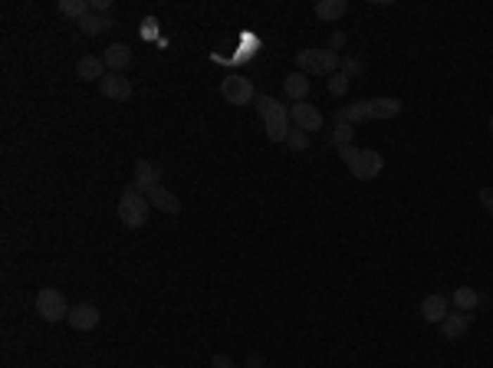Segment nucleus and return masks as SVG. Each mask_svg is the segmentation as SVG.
<instances>
[{
  "instance_id": "1",
  "label": "nucleus",
  "mask_w": 493,
  "mask_h": 368,
  "mask_svg": "<svg viewBox=\"0 0 493 368\" xmlns=\"http://www.w3.org/2000/svg\"><path fill=\"white\" fill-rule=\"evenodd\" d=\"M402 115V99H362L355 105H342L335 112V122H382Z\"/></svg>"
},
{
  "instance_id": "2",
  "label": "nucleus",
  "mask_w": 493,
  "mask_h": 368,
  "mask_svg": "<svg viewBox=\"0 0 493 368\" xmlns=\"http://www.w3.org/2000/svg\"><path fill=\"white\" fill-rule=\"evenodd\" d=\"M335 152H339V158L349 164V171H352L359 181H372V178H378L382 168H385V158L378 152H372V148L345 145V148H335Z\"/></svg>"
},
{
  "instance_id": "3",
  "label": "nucleus",
  "mask_w": 493,
  "mask_h": 368,
  "mask_svg": "<svg viewBox=\"0 0 493 368\" xmlns=\"http://www.w3.org/2000/svg\"><path fill=\"white\" fill-rule=\"evenodd\" d=\"M257 112L267 125V138L270 142H286L290 135V109H283L280 99L273 96H257Z\"/></svg>"
},
{
  "instance_id": "4",
  "label": "nucleus",
  "mask_w": 493,
  "mask_h": 368,
  "mask_svg": "<svg viewBox=\"0 0 493 368\" xmlns=\"http://www.w3.org/2000/svg\"><path fill=\"white\" fill-rule=\"evenodd\" d=\"M339 63H342V56L333 50H300L296 53V66L306 76H335Z\"/></svg>"
},
{
  "instance_id": "5",
  "label": "nucleus",
  "mask_w": 493,
  "mask_h": 368,
  "mask_svg": "<svg viewBox=\"0 0 493 368\" xmlns=\"http://www.w3.org/2000/svg\"><path fill=\"white\" fill-rule=\"evenodd\" d=\"M148 211H151L148 197L141 195V191H135V188H129V191L119 197V217H122V224L132 227V230H135V227H145Z\"/></svg>"
},
{
  "instance_id": "6",
  "label": "nucleus",
  "mask_w": 493,
  "mask_h": 368,
  "mask_svg": "<svg viewBox=\"0 0 493 368\" xmlns=\"http://www.w3.org/2000/svg\"><path fill=\"white\" fill-rule=\"evenodd\" d=\"M37 313L46 322H60V319H70V303H66V296H63L60 289L46 287L37 293Z\"/></svg>"
},
{
  "instance_id": "7",
  "label": "nucleus",
  "mask_w": 493,
  "mask_h": 368,
  "mask_svg": "<svg viewBox=\"0 0 493 368\" xmlns=\"http://www.w3.org/2000/svg\"><path fill=\"white\" fill-rule=\"evenodd\" d=\"M221 96L227 99L231 105H250L257 103V92H253V82L247 79V76H227V79H221Z\"/></svg>"
},
{
  "instance_id": "8",
  "label": "nucleus",
  "mask_w": 493,
  "mask_h": 368,
  "mask_svg": "<svg viewBox=\"0 0 493 368\" xmlns=\"http://www.w3.org/2000/svg\"><path fill=\"white\" fill-rule=\"evenodd\" d=\"M290 119L296 122V129H302V132H319L322 129V112L316 109V105L309 103H293L290 105Z\"/></svg>"
},
{
  "instance_id": "9",
  "label": "nucleus",
  "mask_w": 493,
  "mask_h": 368,
  "mask_svg": "<svg viewBox=\"0 0 493 368\" xmlns=\"http://www.w3.org/2000/svg\"><path fill=\"white\" fill-rule=\"evenodd\" d=\"M99 92L112 103H129L132 99V82L122 76V72H109L105 79L99 82Z\"/></svg>"
},
{
  "instance_id": "10",
  "label": "nucleus",
  "mask_w": 493,
  "mask_h": 368,
  "mask_svg": "<svg viewBox=\"0 0 493 368\" xmlns=\"http://www.w3.org/2000/svg\"><path fill=\"white\" fill-rule=\"evenodd\" d=\"M99 319H102L99 309L92 306V303H79V306L70 309V319H66V322H70L76 332H92V329H99Z\"/></svg>"
},
{
  "instance_id": "11",
  "label": "nucleus",
  "mask_w": 493,
  "mask_h": 368,
  "mask_svg": "<svg viewBox=\"0 0 493 368\" xmlns=\"http://www.w3.org/2000/svg\"><path fill=\"white\" fill-rule=\"evenodd\" d=\"M473 326V313H447V316L441 319V336L447 339V342H457V339L467 332V329Z\"/></svg>"
},
{
  "instance_id": "12",
  "label": "nucleus",
  "mask_w": 493,
  "mask_h": 368,
  "mask_svg": "<svg viewBox=\"0 0 493 368\" xmlns=\"http://www.w3.org/2000/svg\"><path fill=\"white\" fill-rule=\"evenodd\" d=\"M145 195H148V204L155 207V211H165V214H178V211H181L178 195H172L165 184H155V188H148Z\"/></svg>"
},
{
  "instance_id": "13",
  "label": "nucleus",
  "mask_w": 493,
  "mask_h": 368,
  "mask_svg": "<svg viewBox=\"0 0 493 368\" xmlns=\"http://www.w3.org/2000/svg\"><path fill=\"white\" fill-rule=\"evenodd\" d=\"M158 181H161L158 164H151L148 158H139V162H135V181H132V188H135V191H148V188H155Z\"/></svg>"
},
{
  "instance_id": "14",
  "label": "nucleus",
  "mask_w": 493,
  "mask_h": 368,
  "mask_svg": "<svg viewBox=\"0 0 493 368\" xmlns=\"http://www.w3.org/2000/svg\"><path fill=\"white\" fill-rule=\"evenodd\" d=\"M102 63H105V70L109 72H122L132 63V50L125 46V43H112L109 50L102 53Z\"/></svg>"
},
{
  "instance_id": "15",
  "label": "nucleus",
  "mask_w": 493,
  "mask_h": 368,
  "mask_svg": "<svg viewBox=\"0 0 493 368\" xmlns=\"http://www.w3.org/2000/svg\"><path fill=\"white\" fill-rule=\"evenodd\" d=\"M447 316V299L441 293H431V296H424L421 303V319L424 322H434V326H441V319Z\"/></svg>"
},
{
  "instance_id": "16",
  "label": "nucleus",
  "mask_w": 493,
  "mask_h": 368,
  "mask_svg": "<svg viewBox=\"0 0 493 368\" xmlns=\"http://www.w3.org/2000/svg\"><path fill=\"white\" fill-rule=\"evenodd\" d=\"M283 92L290 96L293 103H306V96H309V76L306 72H290L283 79Z\"/></svg>"
},
{
  "instance_id": "17",
  "label": "nucleus",
  "mask_w": 493,
  "mask_h": 368,
  "mask_svg": "<svg viewBox=\"0 0 493 368\" xmlns=\"http://www.w3.org/2000/svg\"><path fill=\"white\" fill-rule=\"evenodd\" d=\"M76 76H79V79L102 82L109 72H105V63H102V56H82V60L76 63Z\"/></svg>"
},
{
  "instance_id": "18",
  "label": "nucleus",
  "mask_w": 493,
  "mask_h": 368,
  "mask_svg": "<svg viewBox=\"0 0 493 368\" xmlns=\"http://www.w3.org/2000/svg\"><path fill=\"white\" fill-rule=\"evenodd\" d=\"M112 27H115V20H112L109 13H96V11H92L89 17H82V20H79V30L86 33V37H99V33H109Z\"/></svg>"
},
{
  "instance_id": "19",
  "label": "nucleus",
  "mask_w": 493,
  "mask_h": 368,
  "mask_svg": "<svg viewBox=\"0 0 493 368\" xmlns=\"http://www.w3.org/2000/svg\"><path fill=\"white\" fill-rule=\"evenodd\" d=\"M345 11H349L345 0H319V4H316V17H319V20H339Z\"/></svg>"
},
{
  "instance_id": "20",
  "label": "nucleus",
  "mask_w": 493,
  "mask_h": 368,
  "mask_svg": "<svg viewBox=\"0 0 493 368\" xmlns=\"http://www.w3.org/2000/svg\"><path fill=\"white\" fill-rule=\"evenodd\" d=\"M454 306L461 309V313H473V309L480 306V293L470 287H461V289H454Z\"/></svg>"
},
{
  "instance_id": "21",
  "label": "nucleus",
  "mask_w": 493,
  "mask_h": 368,
  "mask_svg": "<svg viewBox=\"0 0 493 368\" xmlns=\"http://www.w3.org/2000/svg\"><path fill=\"white\" fill-rule=\"evenodd\" d=\"M60 13H66L72 20H82V17L92 13V4H86V0H60Z\"/></svg>"
},
{
  "instance_id": "22",
  "label": "nucleus",
  "mask_w": 493,
  "mask_h": 368,
  "mask_svg": "<svg viewBox=\"0 0 493 368\" xmlns=\"http://www.w3.org/2000/svg\"><path fill=\"white\" fill-rule=\"evenodd\" d=\"M352 138H355V129H352L349 122H335L333 135H329V142H333L335 148H345V145H352Z\"/></svg>"
},
{
  "instance_id": "23",
  "label": "nucleus",
  "mask_w": 493,
  "mask_h": 368,
  "mask_svg": "<svg viewBox=\"0 0 493 368\" xmlns=\"http://www.w3.org/2000/svg\"><path fill=\"white\" fill-rule=\"evenodd\" d=\"M286 148H293V152H306V148H309V135L302 132V129H290V135H286Z\"/></svg>"
},
{
  "instance_id": "24",
  "label": "nucleus",
  "mask_w": 493,
  "mask_h": 368,
  "mask_svg": "<svg viewBox=\"0 0 493 368\" xmlns=\"http://www.w3.org/2000/svg\"><path fill=\"white\" fill-rule=\"evenodd\" d=\"M345 92H349V76H342V72H335V76H329V96H335V99H342Z\"/></svg>"
},
{
  "instance_id": "25",
  "label": "nucleus",
  "mask_w": 493,
  "mask_h": 368,
  "mask_svg": "<svg viewBox=\"0 0 493 368\" xmlns=\"http://www.w3.org/2000/svg\"><path fill=\"white\" fill-rule=\"evenodd\" d=\"M339 66H342V76H349V79L362 72V60H352V56H342V63H339Z\"/></svg>"
},
{
  "instance_id": "26",
  "label": "nucleus",
  "mask_w": 493,
  "mask_h": 368,
  "mask_svg": "<svg viewBox=\"0 0 493 368\" xmlns=\"http://www.w3.org/2000/svg\"><path fill=\"white\" fill-rule=\"evenodd\" d=\"M342 46H345V33H339V30H335L333 33V37H329V46H326V50H342Z\"/></svg>"
},
{
  "instance_id": "27",
  "label": "nucleus",
  "mask_w": 493,
  "mask_h": 368,
  "mask_svg": "<svg viewBox=\"0 0 493 368\" xmlns=\"http://www.w3.org/2000/svg\"><path fill=\"white\" fill-rule=\"evenodd\" d=\"M480 201H483V207L493 214V188H480Z\"/></svg>"
},
{
  "instance_id": "28",
  "label": "nucleus",
  "mask_w": 493,
  "mask_h": 368,
  "mask_svg": "<svg viewBox=\"0 0 493 368\" xmlns=\"http://www.w3.org/2000/svg\"><path fill=\"white\" fill-rule=\"evenodd\" d=\"M211 368H233L231 355H214V358H211Z\"/></svg>"
},
{
  "instance_id": "29",
  "label": "nucleus",
  "mask_w": 493,
  "mask_h": 368,
  "mask_svg": "<svg viewBox=\"0 0 493 368\" xmlns=\"http://www.w3.org/2000/svg\"><path fill=\"white\" fill-rule=\"evenodd\" d=\"M141 27H145V30H141L145 37H155V27H158V23H155V17H148V20L141 23Z\"/></svg>"
},
{
  "instance_id": "30",
  "label": "nucleus",
  "mask_w": 493,
  "mask_h": 368,
  "mask_svg": "<svg viewBox=\"0 0 493 368\" xmlns=\"http://www.w3.org/2000/svg\"><path fill=\"white\" fill-rule=\"evenodd\" d=\"M247 368H263V358H260V355H250V362H247Z\"/></svg>"
},
{
  "instance_id": "31",
  "label": "nucleus",
  "mask_w": 493,
  "mask_h": 368,
  "mask_svg": "<svg viewBox=\"0 0 493 368\" xmlns=\"http://www.w3.org/2000/svg\"><path fill=\"white\" fill-rule=\"evenodd\" d=\"M490 135H493V115H490Z\"/></svg>"
}]
</instances>
